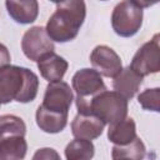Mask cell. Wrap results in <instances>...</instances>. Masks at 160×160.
<instances>
[{"label":"cell","mask_w":160,"mask_h":160,"mask_svg":"<svg viewBox=\"0 0 160 160\" xmlns=\"http://www.w3.org/2000/svg\"><path fill=\"white\" fill-rule=\"evenodd\" d=\"M39 90V78L26 68L5 65L0 68V104L12 100L18 102L32 101Z\"/></svg>","instance_id":"6da1fadb"},{"label":"cell","mask_w":160,"mask_h":160,"mask_svg":"<svg viewBox=\"0 0 160 160\" xmlns=\"http://www.w3.org/2000/svg\"><path fill=\"white\" fill-rule=\"evenodd\" d=\"M86 16L84 0H64L58 4L55 12L46 24V32L52 41L68 42L78 36Z\"/></svg>","instance_id":"7a4b0ae2"},{"label":"cell","mask_w":160,"mask_h":160,"mask_svg":"<svg viewBox=\"0 0 160 160\" xmlns=\"http://www.w3.org/2000/svg\"><path fill=\"white\" fill-rule=\"evenodd\" d=\"M89 114L100 118L105 124H115L128 115V99L118 91L102 90L89 100Z\"/></svg>","instance_id":"3957f363"},{"label":"cell","mask_w":160,"mask_h":160,"mask_svg":"<svg viewBox=\"0 0 160 160\" xmlns=\"http://www.w3.org/2000/svg\"><path fill=\"white\" fill-rule=\"evenodd\" d=\"M142 9L131 0L120 1L112 10L111 26L112 30L122 38L134 36L142 25Z\"/></svg>","instance_id":"277c9868"},{"label":"cell","mask_w":160,"mask_h":160,"mask_svg":"<svg viewBox=\"0 0 160 160\" xmlns=\"http://www.w3.org/2000/svg\"><path fill=\"white\" fill-rule=\"evenodd\" d=\"M160 35L155 34L151 40L145 42L134 55L129 65L140 76L156 74L160 70Z\"/></svg>","instance_id":"5b68a950"},{"label":"cell","mask_w":160,"mask_h":160,"mask_svg":"<svg viewBox=\"0 0 160 160\" xmlns=\"http://www.w3.org/2000/svg\"><path fill=\"white\" fill-rule=\"evenodd\" d=\"M21 49L28 59L38 61L42 56L54 52L55 45L54 41L49 38L45 28L32 26L25 31L21 40Z\"/></svg>","instance_id":"8992f818"},{"label":"cell","mask_w":160,"mask_h":160,"mask_svg":"<svg viewBox=\"0 0 160 160\" xmlns=\"http://www.w3.org/2000/svg\"><path fill=\"white\" fill-rule=\"evenodd\" d=\"M90 62L100 75L106 78L114 79L122 70L120 56L106 45H98L94 48L90 54Z\"/></svg>","instance_id":"52a82bcc"},{"label":"cell","mask_w":160,"mask_h":160,"mask_svg":"<svg viewBox=\"0 0 160 160\" xmlns=\"http://www.w3.org/2000/svg\"><path fill=\"white\" fill-rule=\"evenodd\" d=\"M72 89L76 92V98L90 100L94 95L105 90V84L101 75L95 69H81L72 76Z\"/></svg>","instance_id":"ba28073f"},{"label":"cell","mask_w":160,"mask_h":160,"mask_svg":"<svg viewBox=\"0 0 160 160\" xmlns=\"http://www.w3.org/2000/svg\"><path fill=\"white\" fill-rule=\"evenodd\" d=\"M74 100L72 90L70 85L65 81H52L49 82V85L45 89L44 94V101L42 106L59 112H68L71 106V102Z\"/></svg>","instance_id":"9c48e42d"},{"label":"cell","mask_w":160,"mask_h":160,"mask_svg":"<svg viewBox=\"0 0 160 160\" xmlns=\"http://www.w3.org/2000/svg\"><path fill=\"white\" fill-rule=\"evenodd\" d=\"M105 128V122L94 114H80L71 121V132L75 138L94 140L99 138Z\"/></svg>","instance_id":"30bf717a"},{"label":"cell","mask_w":160,"mask_h":160,"mask_svg":"<svg viewBox=\"0 0 160 160\" xmlns=\"http://www.w3.org/2000/svg\"><path fill=\"white\" fill-rule=\"evenodd\" d=\"M10 18L18 24H31L39 14L38 0H5Z\"/></svg>","instance_id":"8fae6325"},{"label":"cell","mask_w":160,"mask_h":160,"mask_svg":"<svg viewBox=\"0 0 160 160\" xmlns=\"http://www.w3.org/2000/svg\"><path fill=\"white\" fill-rule=\"evenodd\" d=\"M68 68H69L68 61L55 52H50L38 60V69L41 76L49 82L61 80Z\"/></svg>","instance_id":"7c38bea8"},{"label":"cell","mask_w":160,"mask_h":160,"mask_svg":"<svg viewBox=\"0 0 160 160\" xmlns=\"http://www.w3.org/2000/svg\"><path fill=\"white\" fill-rule=\"evenodd\" d=\"M68 112L52 111L40 105L36 110L35 118L40 130L48 134H58L65 129L68 124Z\"/></svg>","instance_id":"4fadbf2b"},{"label":"cell","mask_w":160,"mask_h":160,"mask_svg":"<svg viewBox=\"0 0 160 160\" xmlns=\"http://www.w3.org/2000/svg\"><path fill=\"white\" fill-rule=\"evenodd\" d=\"M141 82H142V76L135 72L130 66H126L114 78L112 88L125 99L130 100L138 92Z\"/></svg>","instance_id":"5bb4252c"},{"label":"cell","mask_w":160,"mask_h":160,"mask_svg":"<svg viewBox=\"0 0 160 160\" xmlns=\"http://www.w3.org/2000/svg\"><path fill=\"white\" fill-rule=\"evenodd\" d=\"M109 140L115 145H125L136 138V125L134 119L125 118L124 120L109 125Z\"/></svg>","instance_id":"9a60e30c"},{"label":"cell","mask_w":160,"mask_h":160,"mask_svg":"<svg viewBox=\"0 0 160 160\" xmlns=\"http://www.w3.org/2000/svg\"><path fill=\"white\" fill-rule=\"evenodd\" d=\"M28 144L25 136L14 135L0 140V160H20L26 155Z\"/></svg>","instance_id":"2e32d148"},{"label":"cell","mask_w":160,"mask_h":160,"mask_svg":"<svg viewBox=\"0 0 160 160\" xmlns=\"http://www.w3.org/2000/svg\"><path fill=\"white\" fill-rule=\"evenodd\" d=\"M95 154V146L91 140L76 138L65 148V158L68 160H88Z\"/></svg>","instance_id":"e0dca14e"},{"label":"cell","mask_w":160,"mask_h":160,"mask_svg":"<svg viewBox=\"0 0 160 160\" xmlns=\"http://www.w3.org/2000/svg\"><path fill=\"white\" fill-rule=\"evenodd\" d=\"M146 149L140 138H135L132 141L125 145H114L111 151L112 159H134L140 160L145 156Z\"/></svg>","instance_id":"ac0fdd59"},{"label":"cell","mask_w":160,"mask_h":160,"mask_svg":"<svg viewBox=\"0 0 160 160\" xmlns=\"http://www.w3.org/2000/svg\"><path fill=\"white\" fill-rule=\"evenodd\" d=\"M26 134V125L24 120L16 115H1L0 116V140L14 136Z\"/></svg>","instance_id":"d6986e66"},{"label":"cell","mask_w":160,"mask_h":160,"mask_svg":"<svg viewBox=\"0 0 160 160\" xmlns=\"http://www.w3.org/2000/svg\"><path fill=\"white\" fill-rule=\"evenodd\" d=\"M138 101L141 105L144 110L149 111H155L159 112L160 108V89L154 88V89H146L142 92L139 94Z\"/></svg>","instance_id":"ffe728a7"},{"label":"cell","mask_w":160,"mask_h":160,"mask_svg":"<svg viewBox=\"0 0 160 160\" xmlns=\"http://www.w3.org/2000/svg\"><path fill=\"white\" fill-rule=\"evenodd\" d=\"M32 159L34 160H36V159H60V156H59V154L54 149L44 148V149H39L34 154Z\"/></svg>","instance_id":"44dd1931"},{"label":"cell","mask_w":160,"mask_h":160,"mask_svg":"<svg viewBox=\"0 0 160 160\" xmlns=\"http://www.w3.org/2000/svg\"><path fill=\"white\" fill-rule=\"evenodd\" d=\"M10 60H11V58H10V52H9L8 48L0 42V68L9 65Z\"/></svg>","instance_id":"7402d4cb"},{"label":"cell","mask_w":160,"mask_h":160,"mask_svg":"<svg viewBox=\"0 0 160 160\" xmlns=\"http://www.w3.org/2000/svg\"><path fill=\"white\" fill-rule=\"evenodd\" d=\"M135 5H138L139 8H141V9H144V8H150V6H152V5H155V4H158L159 2V0H131Z\"/></svg>","instance_id":"603a6c76"},{"label":"cell","mask_w":160,"mask_h":160,"mask_svg":"<svg viewBox=\"0 0 160 160\" xmlns=\"http://www.w3.org/2000/svg\"><path fill=\"white\" fill-rule=\"evenodd\" d=\"M50 1H52V2H55V4H59V2H61V1H64V0H50Z\"/></svg>","instance_id":"cb8c5ba5"},{"label":"cell","mask_w":160,"mask_h":160,"mask_svg":"<svg viewBox=\"0 0 160 160\" xmlns=\"http://www.w3.org/2000/svg\"><path fill=\"white\" fill-rule=\"evenodd\" d=\"M101 1H105V0H101Z\"/></svg>","instance_id":"d4e9b609"}]
</instances>
